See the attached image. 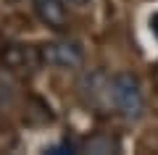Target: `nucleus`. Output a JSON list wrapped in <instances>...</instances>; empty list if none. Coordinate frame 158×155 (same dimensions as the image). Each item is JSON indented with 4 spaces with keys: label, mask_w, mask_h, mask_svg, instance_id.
<instances>
[{
    "label": "nucleus",
    "mask_w": 158,
    "mask_h": 155,
    "mask_svg": "<svg viewBox=\"0 0 158 155\" xmlns=\"http://www.w3.org/2000/svg\"><path fill=\"white\" fill-rule=\"evenodd\" d=\"M108 95H111L113 108L118 116H124L127 121H137L145 113V95H142V84L135 74L121 71L113 79H108Z\"/></svg>",
    "instance_id": "1"
},
{
    "label": "nucleus",
    "mask_w": 158,
    "mask_h": 155,
    "mask_svg": "<svg viewBox=\"0 0 158 155\" xmlns=\"http://www.w3.org/2000/svg\"><path fill=\"white\" fill-rule=\"evenodd\" d=\"M40 61L53 68H79L85 63V50L74 39H53L40 45Z\"/></svg>",
    "instance_id": "2"
},
{
    "label": "nucleus",
    "mask_w": 158,
    "mask_h": 155,
    "mask_svg": "<svg viewBox=\"0 0 158 155\" xmlns=\"http://www.w3.org/2000/svg\"><path fill=\"white\" fill-rule=\"evenodd\" d=\"M34 13L53 32H66L69 29V13H66L63 0H34Z\"/></svg>",
    "instance_id": "3"
},
{
    "label": "nucleus",
    "mask_w": 158,
    "mask_h": 155,
    "mask_svg": "<svg viewBox=\"0 0 158 155\" xmlns=\"http://www.w3.org/2000/svg\"><path fill=\"white\" fill-rule=\"evenodd\" d=\"M3 58H6V63L11 68H24V66L37 68V66H42V61H40V47H27V45H8Z\"/></svg>",
    "instance_id": "4"
},
{
    "label": "nucleus",
    "mask_w": 158,
    "mask_h": 155,
    "mask_svg": "<svg viewBox=\"0 0 158 155\" xmlns=\"http://www.w3.org/2000/svg\"><path fill=\"white\" fill-rule=\"evenodd\" d=\"M85 153H95V155H106V153H121V142L111 134H95L82 145Z\"/></svg>",
    "instance_id": "5"
},
{
    "label": "nucleus",
    "mask_w": 158,
    "mask_h": 155,
    "mask_svg": "<svg viewBox=\"0 0 158 155\" xmlns=\"http://www.w3.org/2000/svg\"><path fill=\"white\" fill-rule=\"evenodd\" d=\"M45 153H50V155H74V153H77V145L69 142V139H63V142H58V145H53V147H48Z\"/></svg>",
    "instance_id": "6"
},
{
    "label": "nucleus",
    "mask_w": 158,
    "mask_h": 155,
    "mask_svg": "<svg viewBox=\"0 0 158 155\" xmlns=\"http://www.w3.org/2000/svg\"><path fill=\"white\" fill-rule=\"evenodd\" d=\"M150 32L156 34V39H158V13H153V16H150Z\"/></svg>",
    "instance_id": "7"
},
{
    "label": "nucleus",
    "mask_w": 158,
    "mask_h": 155,
    "mask_svg": "<svg viewBox=\"0 0 158 155\" xmlns=\"http://www.w3.org/2000/svg\"><path fill=\"white\" fill-rule=\"evenodd\" d=\"M74 6H85V3H90V0H71Z\"/></svg>",
    "instance_id": "8"
},
{
    "label": "nucleus",
    "mask_w": 158,
    "mask_h": 155,
    "mask_svg": "<svg viewBox=\"0 0 158 155\" xmlns=\"http://www.w3.org/2000/svg\"><path fill=\"white\" fill-rule=\"evenodd\" d=\"M153 76H156V87H158V66H156V74H153Z\"/></svg>",
    "instance_id": "9"
}]
</instances>
